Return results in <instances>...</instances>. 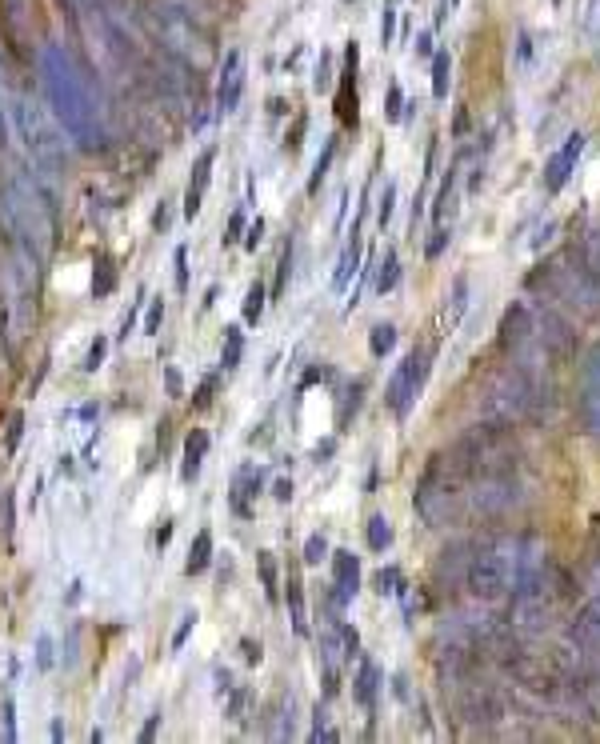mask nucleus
I'll use <instances>...</instances> for the list:
<instances>
[{"instance_id":"obj_26","label":"nucleus","mask_w":600,"mask_h":744,"mask_svg":"<svg viewBox=\"0 0 600 744\" xmlns=\"http://www.w3.org/2000/svg\"><path fill=\"white\" fill-rule=\"evenodd\" d=\"M324 556H332V552H328V540H324L320 532H312V536L304 540V564H320Z\"/></svg>"},{"instance_id":"obj_4","label":"nucleus","mask_w":600,"mask_h":744,"mask_svg":"<svg viewBox=\"0 0 600 744\" xmlns=\"http://www.w3.org/2000/svg\"><path fill=\"white\" fill-rule=\"evenodd\" d=\"M540 404V364H520L512 360L488 388L484 396V412L496 420V424H512L520 420L524 412H532Z\"/></svg>"},{"instance_id":"obj_38","label":"nucleus","mask_w":600,"mask_h":744,"mask_svg":"<svg viewBox=\"0 0 600 744\" xmlns=\"http://www.w3.org/2000/svg\"><path fill=\"white\" fill-rule=\"evenodd\" d=\"M400 104H404V96H400V88L392 84V88H388V104H384V116H388V120H400Z\"/></svg>"},{"instance_id":"obj_27","label":"nucleus","mask_w":600,"mask_h":744,"mask_svg":"<svg viewBox=\"0 0 600 744\" xmlns=\"http://www.w3.org/2000/svg\"><path fill=\"white\" fill-rule=\"evenodd\" d=\"M292 732H296V696L288 692V696H284V712H280V728H276V736L288 740Z\"/></svg>"},{"instance_id":"obj_16","label":"nucleus","mask_w":600,"mask_h":744,"mask_svg":"<svg viewBox=\"0 0 600 744\" xmlns=\"http://www.w3.org/2000/svg\"><path fill=\"white\" fill-rule=\"evenodd\" d=\"M240 356H244V332H240L236 324H228V328H224V348H220V364H224V372L240 368Z\"/></svg>"},{"instance_id":"obj_42","label":"nucleus","mask_w":600,"mask_h":744,"mask_svg":"<svg viewBox=\"0 0 600 744\" xmlns=\"http://www.w3.org/2000/svg\"><path fill=\"white\" fill-rule=\"evenodd\" d=\"M104 348H108V340H96V344L88 348V360H84V368H96V364L104 360Z\"/></svg>"},{"instance_id":"obj_19","label":"nucleus","mask_w":600,"mask_h":744,"mask_svg":"<svg viewBox=\"0 0 600 744\" xmlns=\"http://www.w3.org/2000/svg\"><path fill=\"white\" fill-rule=\"evenodd\" d=\"M288 608H292V628L304 636L308 632V620H304V592H300V580L288 576Z\"/></svg>"},{"instance_id":"obj_44","label":"nucleus","mask_w":600,"mask_h":744,"mask_svg":"<svg viewBox=\"0 0 600 744\" xmlns=\"http://www.w3.org/2000/svg\"><path fill=\"white\" fill-rule=\"evenodd\" d=\"M20 428H24V416H12V424H8V448L20 444Z\"/></svg>"},{"instance_id":"obj_6","label":"nucleus","mask_w":600,"mask_h":744,"mask_svg":"<svg viewBox=\"0 0 600 744\" xmlns=\"http://www.w3.org/2000/svg\"><path fill=\"white\" fill-rule=\"evenodd\" d=\"M424 380H428V352L416 348V352H408V356L396 364V372H392V380H388V392H384L388 408H392L396 416H408V408L416 404Z\"/></svg>"},{"instance_id":"obj_11","label":"nucleus","mask_w":600,"mask_h":744,"mask_svg":"<svg viewBox=\"0 0 600 744\" xmlns=\"http://www.w3.org/2000/svg\"><path fill=\"white\" fill-rule=\"evenodd\" d=\"M212 164H216V148H204L196 168H192V180H188V192H184V216L192 220L200 212V200L208 192V180H212Z\"/></svg>"},{"instance_id":"obj_23","label":"nucleus","mask_w":600,"mask_h":744,"mask_svg":"<svg viewBox=\"0 0 600 744\" xmlns=\"http://www.w3.org/2000/svg\"><path fill=\"white\" fill-rule=\"evenodd\" d=\"M112 284H116V272H112V264L100 256V260H96V272H92V292H96V296H108Z\"/></svg>"},{"instance_id":"obj_14","label":"nucleus","mask_w":600,"mask_h":744,"mask_svg":"<svg viewBox=\"0 0 600 744\" xmlns=\"http://www.w3.org/2000/svg\"><path fill=\"white\" fill-rule=\"evenodd\" d=\"M352 684H356V700H360L364 708H372V700H376V684H380V672H376V664H372L368 656L360 660V672H356Z\"/></svg>"},{"instance_id":"obj_40","label":"nucleus","mask_w":600,"mask_h":744,"mask_svg":"<svg viewBox=\"0 0 600 744\" xmlns=\"http://www.w3.org/2000/svg\"><path fill=\"white\" fill-rule=\"evenodd\" d=\"M36 664H40V668H52V640H48V636L36 640Z\"/></svg>"},{"instance_id":"obj_5","label":"nucleus","mask_w":600,"mask_h":744,"mask_svg":"<svg viewBox=\"0 0 600 744\" xmlns=\"http://www.w3.org/2000/svg\"><path fill=\"white\" fill-rule=\"evenodd\" d=\"M156 28H160L164 44H168L172 52H180L184 60H192L196 68L212 56V40H208V32L192 20V12L172 8V4H160V8H156Z\"/></svg>"},{"instance_id":"obj_17","label":"nucleus","mask_w":600,"mask_h":744,"mask_svg":"<svg viewBox=\"0 0 600 744\" xmlns=\"http://www.w3.org/2000/svg\"><path fill=\"white\" fill-rule=\"evenodd\" d=\"M580 268L592 276V284L600 288V228L588 232V240L580 244Z\"/></svg>"},{"instance_id":"obj_12","label":"nucleus","mask_w":600,"mask_h":744,"mask_svg":"<svg viewBox=\"0 0 600 744\" xmlns=\"http://www.w3.org/2000/svg\"><path fill=\"white\" fill-rule=\"evenodd\" d=\"M208 456V432L204 428H192L188 440H184V460H180V476L184 480H196L200 476V464Z\"/></svg>"},{"instance_id":"obj_35","label":"nucleus","mask_w":600,"mask_h":744,"mask_svg":"<svg viewBox=\"0 0 600 744\" xmlns=\"http://www.w3.org/2000/svg\"><path fill=\"white\" fill-rule=\"evenodd\" d=\"M448 240H452V232H448V228L440 224V228L432 232V240H428V260H436V256L444 252V244H448Z\"/></svg>"},{"instance_id":"obj_1","label":"nucleus","mask_w":600,"mask_h":744,"mask_svg":"<svg viewBox=\"0 0 600 744\" xmlns=\"http://www.w3.org/2000/svg\"><path fill=\"white\" fill-rule=\"evenodd\" d=\"M40 72H44V88H48V100H52V112H56L60 128L84 148L104 144V116H100L96 92H92L88 76L72 64V56L64 48L48 44L44 56H40Z\"/></svg>"},{"instance_id":"obj_32","label":"nucleus","mask_w":600,"mask_h":744,"mask_svg":"<svg viewBox=\"0 0 600 744\" xmlns=\"http://www.w3.org/2000/svg\"><path fill=\"white\" fill-rule=\"evenodd\" d=\"M464 308H468V280L460 276V280L452 284V320H460V316H464Z\"/></svg>"},{"instance_id":"obj_46","label":"nucleus","mask_w":600,"mask_h":744,"mask_svg":"<svg viewBox=\"0 0 600 744\" xmlns=\"http://www.w3.org/2000/svg\"><path fill=\"white\" fill-rule=\"evenodd\" d=\"M552 232H556V224H552V220H548V224H544V228H540V232H536V236H532V248H540V244H544V240H548V236H552Z\"/></svg>"},{"instance_id":"obj_37","label":"nucleus","mask_w":600,"mask_h":744,"mask_svg":"<svg viewBox=\"0 0 600 744\" xmlns=\"http://www.w3.org/2000/svg\"><path fill=\"white\" fill-rule=\"evenodd\" d=\"M392 28H396V12L384 8V16H380V44H384V48L392 44Z\"/></svg>"},{"instance_id":"obj_13","label":"nucleus","mask_w":600,"mask_h":744,"mask_svg":"<svg viewBox=\"0 0 600 744\" xmlns=\"http://www.w3.org/2000/svg\"><path fill=\"white\" fill-rule=\"evenodd\" d=\"M352 276H360V236H356V232H352V240L344 244L340 260H336V272H332V292H344Z\"/></svg>"},{"instance_id":"obj_10","label":"nucleus","mask_w":600,"mask_h":744,"mask_svg":"<svg viewBox=\"0 0 600 744\" xmlns=\"http://www.w3.org/2000/svg\"><path fill=\"white\" fill-rule=\"evenodd\" d=\"M580 412H584V424L600 436V352L584 364V384H580Z\"/></svg>"},{"instance_id":"obj_31","label":"nucleus","mask_w":600,"mask_h":744,"mask_svg":"<svg viewBox=\"0 0 600 744\" xmlns=\"http://www.w3.org/2000/svg\"><path fill=\"white\" fill-rule=\"evenodd\" d=\"M256 560H260V576H264V592H268V600H276V564H272V556H268V552H260Z\"/></svg>"},{"instance_id":"obj_52","label":"nucleus","mask_w":600,"mask_h":744,"mask_svg":"<svg viewBox=\"0 0 600 744\" xmlns=\"http://www.w3.org/2000/svg\"><path fill=\"white\" fill-rule=\"evenodd\" d=\"M592 604L600 608V580H596V592H592Z\"/></svg>"},{"instance_id":"obj_50","label":"nucleus","mask_w":600,"mask_h":744,"mask_svg":"<svg viewBox=\"0 0 600 744\" xmlns=\"http://www.w3.org/2000/svg\"><path fill=\"white\" fill-rule=\"evenodd\" d=\"M244 656H248V660H260V644H252V640H244Z\"/></svg>"},{"instance_id":"obj_28","label":"nucleus","mask_w":600,"mask_h":744,"mask_svg":"<svg viewBox=\"0 0 600 744\" xmlns=\"http://www.w3.org/2000/svg\"><path fill=\"white\" fill-rule=\"evenodd\" d=\"M12 140V108H8V92H4V76H0V148Z\"/></svg>"},{"instance_id":"obj_36","label":"nucleus","mask_w":600,"mask_h":744,"mask_svg":"<svg viewBox=\"0 0 600 744\" xmlns=\"http://www.w3.org/2000/svg\"><path fill=\"white\" fill-rule=\"evenodd\" d=\"M176 288H188V248H176Z\"/></svg>"},{"instance_id":"obj_51","label":"nucleus","mask_w":600,"mask_h":744,"mask_svg":"<svg viewBox=\"0 0 600 744\" xmlns=\"http://www.w3.org/2000/svg\"><path fill=\"white\" fill-rule=\"evenodd\" d=\"M168 388L180 392V372H176V368H168Z\"/></svg>"},{"instance_id":"obj_3","label":"nucleus","mask_w":600,"mask_h":744,"mask_svg":"<svg viewBox=\"0 0 600 744\" xmlns=\"http://www.w3.org/2000/svg\"><path fill=\"white\" fill-rule=\"evenodd\" d=\"M12 128L20 132L24 148H28V160L40 176V184H56L64 172H68V144H64V128L56 116L44 112V104L28 92H20L12 100Z\"/></svg>"},{"instance_id":"obj_15","label":"nucleus","mask_w":600,"mask_h":744,"mask_svg":"<svg viewBox=\"0 0 600 744\" xmlns=\"http://www.w3.org/2000/svg\"><path fill=\"white\" fill-rule=\"evenodd\" d=\"M208 560H212V532H196V540L188 548V560H184V572L196 576V572L208 568Z\"/></svg>"},{"instance_id":"obj_45","label":"nucleus","mask_w":600,"mask_h":744,"mask_svg":"<svg viewBox=\"0 0 600 744\" xmlns=\"http://www.w3.org/2000/svg\"><path fill=\"white\" fill-rule=\"evenodd\" d=\"M156 724H160V712H152V716H148V724L140 728V740H144V744L152 740V732H156Z\"/></svg>"},{"instance_id":"obj_29","label":"nucleus","mask_w":600,"mask_h":744,"mask_svg":"<svg viewBox=\"0 0 600 744\" xmlns=\"http://www.w3.org/2000/svg\"><path fill=\"white\" fill-rule=\"evenodd\" d=\"M332 152H336V140H328V144H324V152H320V160H316V168H312L308 192H316V188H320V180H324V172H328V160H332Z\"/></svg>"},{"instance_id":"obj_49","label":"nucleus","mask_w":600,"mask_h":744,"mask_svg":"<svg viewBox=\"0 0 600 744\" xmlns=\"http://www.w3.org/2000/svg\"><path fill=\"white\" fill-rule=\"evenodd\" d=\"M292 496V480H276V500H288Z\"/></svg>"},{"instance_id":"obj_48","label":"nucleus","mask_w":600,"mask_h":744,"mask_svg":"<svg viewBox=\"0 0 600 744\" xmlns=\"http://www.w3.org/2000/svg\"><path fill=\"white\" fill-rule=\"evenodd\" d=\"M212 384H216V380H212V376H208V380H204V384H200V392H196V396H192V400H196V404H204V400H208V392H212Z\"/></svg>"},{"instance_id":"obj_22","label":"nucleus","mask_w":600,"mask_h":744,"mask_svg":"<svg viewBox=\"0 0 600 744\" xmlns=\"http://www.w3.org/2000/svg\"><path fill=\"white\" fill-rule=\"evenodd\" d=\"M388 544H392V524H388L384 516H372V520H368V548H372V552H384Z\"/></svg>"},{"instance_id":"obj_2","label":"nucleus","mask_w":600,"mask_h":744,"mask_svg":"<svg viewBox=\"0 0 600 744\" xmlns=\"http://www.w3.org/2000/svg\"><path fill=\"white\" fill-rule=\"evenodd\" d=\"M0 220H4L12 244L28 248L40 264L48 260L56 224H52V204H48V188L40 184V176L16 168L4 180V188H0Z\"/></svg>"},{"instance_id":"obj_8","label":"nucleus","mask_w":600,"mask_h":744,"mask_svg":"<svg viewBox=\"0 0 600 744\" xmlns=\"http://www.w3.org/2000/svg\"><path fill=\"white\" fill-rule=\"evenodd\" d=\"M240 92H244V60H240V52H228L224 56V68H220V88H216L220 112H236Z\"/></svg>"},{"instance_id":"obj_24","label":"nucleus","mask_w":600,"mask_h":744,"mask_svg":"<svg viewBox=\"0 0 600 744\" xmlns=\"http://www.w3.org/2000/svg\"><path fill=\"white\" fill-rule=\"evenodd\" d=\"M260 316H264V284L256 280V284L248 288V296H244V320H248V324H256Z\"/></svg>"},{"instance_id":"obj_9","label":"nucleus","mask_w":600,"mask_h":744,"mask_svg":"<svg viewBox=\"0 0 600 744\" xmlns=\"http://www.w3.org/2000/svg\"><path fill=\"white\" fill-rule=\"evenodd\" d=\"M332 584H336V600L340 604H348L360 592V560H356V552H348V548L332 552Z\"/></svg>"},{"instance_id":"obj_43","label":"nucleus","mask_w":600,"mask_h":744,"mask_svg":"<svg viewBox=\"0 0 600 744\" xmlns=\"http://www.w3.org/2000/svg\"><path fill=\"white\" fill-rule=\"evenodd\" d=\"M260 236H264V220H252V224H248L244 244H248V248H256V244H260Z\"/></svg>"},{"instance_id":"obj_21","label":"nucleus","mask_w":600,"mask_h":744,"mask_svg":"<svg viewBox=\"0 0 600 744\" xmlns=\"http://www.w3.org/2000/svg\"><path fill=\"white\" fill-rule=\"evenodd\" d=\"M368 348H372V356H388L396 348V328L392 324H376L368 332Z\"/></svg>"},{"instance_id":"obj_18","label":"nucleus","mask_w":600,"mask_h":744,"mask_svg":"<svg viewBox=\"0 0 600 744\" xmlns=\"http://www.w3.org/2000/svg\"><path fill=\"white\" fill-rule=\"evenodd\" d=\"M448 80H452V56L448 52H432V96L436 100L448 96Z\"/></svg>"},{"instance_id":"obj_39","label":"nucleus","mask_w":600,"mask_h":744,"mask_svg":"<svg viewBox=\"0 0 600 744\" xmlns=\"http://www.w3.org/2000/svg\"><path fill=\"white\" fill-rule=\"evenodd\" d=\"M192 624H196V612H184V616H180V628H176V636H172V648L184 644V636L192 632Z\"/></svg>"},{"instance_id":"obj_30","label":"nucleus","mask_w":600,"mask_h":744,"mask_svg":"<svg viewBox=\"0 0 600 744\" xmlns=\"http://www.w3.org/2000/svg\"><path fill=\"white\" fill-rule=\"evenodd\" d=\"M160 320H164V300H148V316H144V336H156L160 332Z\"/></svg>"},{"instance_id":"obj_47","label":"nucleus","mask_w":600,"mask_h":744,"mask_svg":"<svg viewBox=\"0 0 600 744\" xmlns=\"http://www.w3.org/2000/svg\"><path fill=\"white\" fill-rule=\"evenodd\" d=\"M416 52H420V56H428V52H432V36H428V32H420V36H416Z\"/></svg>"},{"instance_id":"obj_53","label":"nucleus","mask_w":600,"mask_h":744,"mask_svg":"<svg viewBox=\"0 0 600 744\" xmlns=\"http://www.w3.org/2000/svg\"><path fill=\"white\" fill-rule=\"evenodd\" d=\"M0 368H4V364H0Z\"/></svg>"},{"instance_id":"obj_25","label":"nucleus","mask_w":600,"mask_h":744,"mask_svg":"<svg viewBox=\"0 0 600 744\" xmlns=\"http://www.w3.org/2000/svg\"><path fill=\"white\" fill-rule=\"evenodd\" d=\"M392 208H396V184L388 180L384 192H380V200H376V220H380V228L392 220Z\"/></svg>"},{"instance_id":"obj_7","label":"nucleus","mask_w":600,"mask_h":744,"mask_svg":"<svg viewBox=\"0 0 600 744\" xmlns=\"http://www.w3.org/2000/svg\"><path fill=\"white\" fill-rule=\"evenodd\" d=\"M580 152H584V132H572L548 160H544V172H540V184H544V192H560L568 180H572V172H576V160H580Z\"/></svg>"},{"instance_id":"obj_20","label":"nucleus","mask_w":600,"mask_h":744,"mask_svg":"<svg viewBox=\"0 0 600 744\" xmlns=\"http://www.w3.org/2000/svg\"><path fill=\"white\" fill-rule=\"evenodd\" d=\"M396 280H400V260H396V252H388V256L380 260V272H376V292H380V296L392 292Z\"/></svg>"},{"instance_id":"obj_33","label":"nucleus","mask_w":600,"mask_h":744,"mask_svg":"<svg viewBox=\"0 0 600 744\" xmlns=\"http://www.w3.org/2000/svg\"><path fill=\"white\" fill-rule=\"evenodd\" d=\"M376 592L384 596V592H400V572L396 568H380L376 572Z\"/></svg>"},{"instance_id":"obj_41","label":"nucleus","mask_w":600,"mask_h":744,"mask_svg":"<svg viewBox=\"0 0 600 744\" xmlns=\"http://www.w3.org/2000/svg\"><path fill=\"white\" fill-rule=\"evenodd\" d=\"M244 232V212H232V220H228V236H224V244H232L236 236Z\"/></svg>"},{"instance_id":"obj_34","label":"nucleus","mask_w":600,"mask_h":744,"mask_svg":"<svg viewBox=\"0 0 600 744\" xmlns=\"http://www.w3.org/2000/svg\"><path fill=\"white\" fill-rule=\"evenodd\" d=\"M288 268H292V244L280 252V268H276V296H284V284H288Z\"/></svg>"}]
</instances>
